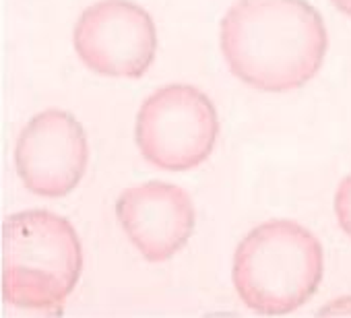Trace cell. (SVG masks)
<instances>
[{"label":"cell","instance_id":"obj_4","mask_svg":"<svg viewBox=\"0 0 351 318\" xmlns=\"http://www.w3.org/2000/svg\"><path fill=\"white\" fill-rule=\"evenodd\" d=\"M219 136V116L195 85L155 89L138 108L134 140L147 164L163 172H189L205 164Z\"/></svg>","mask_w":351,"mask_h":318},{"label":"cell","instance_id":"obj_1","mask_svg":"<svg viewBox=\"0 0 351 318\" xmlns=\"http://www.w3.org/2000/svg\"><path fill=\"white\" fill-rule=\"evenodd\" d=\"M219 48L242 83L287 93L320 73L328 34L308 0H236L219 23Z\"/></svg>","mask_w":351,"mask_h":318},{"label":"cell","instance_id":"obj_6","mask_svg":"<svg viewBox=\"0 0 351 318\" xmlns=\"http://www.w3.org/2000/svg\"><path fill=\"white\" fill-rule=\"evenodd\" d=\"M89 143L81 122L64 110H44L21 130L15 168L23 186L38 197L60 199L83 180Z\"/></svg>","mask_w":351,"mask_h":318},{"label":"cell","instance_id":"obj_7","mask_svg":"<svg viewBox=\"0 0 351 318\" xmlns=\"http://www.w3.org/2000/svg\"><path fill=\"white\" fill-rule=\"evenodd\" d=\"M116 217L130 244L149 262H163L178 254L197 225L191 195L161 180L128 186L116 201Z\"/></svg>","mask_w":351,"mask_h":318},{"label":"cell","instance_id":"obj_5","mask_svg":"<svg viewBox=\"0 0 351 318\" xmlns=\"http://www.w3.org/2000/svg\"><path fill=\"white\" fill-rule=\"evenodd\" d=\"M73 46L95 75L141 79L157 52L153 17L132 0H97L75 23Z\"/></svg>","mask_w":351,"mask_h":318},{"label":"cell","instance_id":"obj_2","mask_svg":"<svg viewBox=\"0 0 351 318\" xmlns=\"http://www.w3.org/2000/svg\"><path fill=\"white\" fill-rule=\"evenodd\" d=\"M324 252L320 240L291 219L252 228L234 252L232 279L246 308L279 316L304 306L320 287Z\"/></svg>","mask_w":351,"mask_h":318},{"label":"cell","instance_id":"obj_9","mask_svg":"<svg viewBox=\"0 0 351 318\" xmlns=\"http://www.w3.org/2000/svg\"><path fill=\"white\" fill-rule=\"evenodd\" d=\"M328 316V314H339V316H351V295H345V297H339V299H332L328 302L322 310H318V316Z\"/></svg>","mask_w":351,"mask_h":318},{"label":"cell","instance_id":"obj_8","mask_svg":"<svg viewBox=\"0 0 351 318\" xmlns=\"http://www.w3.org/2000/svg\"><path fill=\"white\" fill-rule=\"evenodd\" d=\"M332 209H335L339 228L351 238V174H347L339 182L335 191V199H332Z\"/></svg>","mask_w":351,"mask_h":318},{"label":"cell","instance_id":"obj_3","mask_svg":"<svg viewBox=\"0 0 351 318\" xmlns=\"http://www.w3.org/2000/svg\"><path fill=\"white\" fill-rule=\"evenodd\" d=\"M83 271L73 223L48 209L13 213L3 223V297L25 310H58Z\"/></svg>","mask_w":351,"mask_h":318},{"label":"cell","instance_id":"obj_10","mask_svg":"<svg viewBox=\"0 0 351 318\" xmlns=\"http://www.w3.org/2000/svg\"><path fill=\"white\" fill-rule=\"evenodd\" d=\"M330 3L335 5L337 11H341L345 17L351 19V0H330Z\"/></svg>","mask_w":351,"mask_h":318}]
</instances>
